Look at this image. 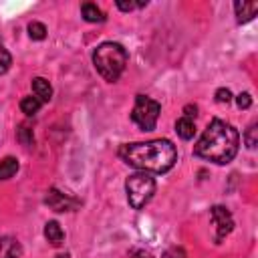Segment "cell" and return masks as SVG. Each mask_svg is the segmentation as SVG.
<instances>
[{"mask_svg": "<svg viewBox=\"0 0 258 258\" xmlns=\"http://www.w3.org/2000/svg\"><path fill=\"white\" fill-rule=\"evenodd\" d=\"M175 133H177L181 139L189 141V139L196 135V123H194V119H189V117L177 119V121H175Z\"/></svg>", "mask_w": 258, "mask_h": 258, "instance_id": "cell-12", "label": "cell"}, {"mask_svg": "<svg viewBox=\"0 0 258 258\" xmlns=\"http://www.w3.org/2000/svg\"><path fill=\"white\" fill-rule=\"evenodd\" d=\"M131 258H153L149 252H145V250H133L131 252Z\"/></svg>", "mask_w": 258, "mask_h": 258, "instance_id": "cell-24", "label": "cell"}, {"mask_svg": "<svg viewBox=\"0 0 258 258\" xmlns=\"http://www.w3.org/2000/svg\"><path fill=\"white\" fill-rule=\"evenodd\" d=\"M125 191H127V202L133 210H141L149 204V200L155 194V179L143 171V173H133L125 179Z\"/></svg>", "mask_w": 258, "mask_h": 258, "instance_id": "cell-4", "label": "cell"}, {"mask_svg": "<svg viewBox=\"0 0 258 258\" xmlns=\"http://www.w3.org/2000/svg\"><path fill=\"white\" fill-rule=\"evenodd\" d=\"M44 238H46L52 246H60V244H62V240H64V232H62L60 224H58V222H54V220L46 222V224H44Z\"/></svg>", "mask_w": 258, "mask_h": 258, "instance_id": "cell-11", "label": "cell"}, {"mask_svg": "<svg viewBox=\"0 0 258 258\" xmlns=\"http://www.w3.org/2000/svg\"><path fill=\"white\" fill-rule=\"evenodd\" d=\"M230 99H232L230 89H218L216 91V101L218 103H230Z\"/></svg>", "mask_w": 258, "mask_h": 258, "instance_id": "cell-23", "label": "cell"}, {"mask_svg": "<svg viewBox=\"0 0 258 258\" xmlns=\"http://www.w3.org/2000/svg\"><path fill=\"white\" fill-rule=\"evenodd\" d=\"M234 12H236V20L242 24V22H248L256 16L258 12V2H234Z\"/></svg>", "mask_w": 258, "mask_h": 258, "instance_id": "cell-9", "label": "cell"}, {"mask_svg": "<svg viewBox=\"0 0 258 258\" xmlns=\"http://www.w3.org/2000/svg\"><path fill=\"white\" fill-rule=\"evenodd\" d=\"M22 246L12 236H0V258H20Z\"/></svg>", "mask_w": 258, "mask_h": 258, "instance_id": "cell-8", "label": "cell"}, {"mask_svg": "<svg viewBox=\"0 0 258 258\" xmlns=\"http://www.w3.org/2000/svg\"><path fill=\"white\" fill-rule=\"evenodd\" d=\"M81 14H83V18L87 22H103L105 20L101 8L97 4H93V2H83L81 4Z\"/></svg>", "mask_w": 258, "mask_h": 258, "instance_id": "cell-13", "label": "cell"}, {"mask_svg": "<svg viewBox=\"0 0 258 258\" xmlns=\"http://www.w3.org/2000/svg\"><path fill=\"white\" fill-rule=\"evenodd\" d=\"M161 258H187V254H185V250L181 246H171V248H167L163 252Z\"/></svg>", "mask_w": 258, "mask_h": 258, "instance_id": "cell-21", "label": "cell"}, {"mask_svg": "<svg viewBox=\"0 0 258 258\" xmlns=\"http://www.w3.org/2000/svg\"><path fill=\"white\" fill-rule=\"evenodd\" d=\"M159 113H161V105L157 101H153L145 95L135 97V107L131 111V119L141 131H153L157 125Z\"/></svg>", "mask_w": 258, "mask_h": 258, "instance_id": "cell-5", "label": "cell"}, {"mask_svg": "<svg viewBox=\"0 0 258 258\" xmlns=\"http://www.w3.org/2000/svg\"><path fill=\"white\" fill-rule=\"evenodd\" d=\"M129 60V54L125 50L123 44L119 42H101L95 50H93V64L97 69V73L107 81V83H115L121 73L125 71V64Z\"/></svg>", "mask_w": 258, "mask_h": 258, "instance_id": "cell-3", "label": "cell"}, {"mask_svg": "<svg viewBox=\"0 0 258 258\" xmlns=\"http://www.w3.org/2000/svg\"><path fill=\"white\" fill-rule=\"evenodd\" d=\"M40 107H42V101H40V99H36V97H32V95H28V97H22V99H20V111H22L24 115H28V117L36 115Z\"/></svg>", "mask_w": 258, "mask_h": 258, "instance_id": "cell-14", "label": "cell"}, {"mask_svg": "<svg viewBox=\"0 0 258 258\" xmlns=\"http://www.w3.org/2000/svg\"><path fill=\"white\" fill-rule=\"evenodd\" d=\"M196 111H198V107H196V105H194V107H191V105H187V107L183 109V113H185L183 117H189V119H191V115L196 117Z\"/></svg>", "mask_w": 258, "mask_h": 258, "instance_id": "cell-25", "label": "cell"}, {"mask_svg": "<svg viewBox=\"0 0 258 258\" xmlns=\"http://www.w3.org/2000/svg\"><path fill=\"white\" fill-rule=\"evenodd\" d=\"M212 220L216 224V242L226 238L234 230V218L224 206H214L212 208Z\"/></svg>", "mask_w": 258, "mask_h": 258, "instance_id": "cell-6", "label": "cell"}, {"mask_svg": "<svg viewBox=\"0 0 258 258\" xmlns=\"http://www.w3.org/2000/svg\"><path fill=\"white\" fill-rule=\"evenodd\" d=\"M16 139H18V143L20 145H24V147H30L32 143H34V133H32V129L28 127V125H20L18 129H16Z\"/></svg>", "mask_w": 258, "mask_h": 258, "instance_id": "cell-16", "label": "cell"}, {"mask_svg": "<svg viewBox=\"0 0 258 258\" xmlns=\"http://www.w3.org/2000/svg\"><path fill=\"white\" fill-rule=\"evenodd\" d=\"M18 171V159L16 157H4L0 161V179H10Z\"/></svg>", "mask_w": 258, "mask_h": 258, "instance_id": "cell-15", "label": "cell"}, {"mask_svg": "<svg viewBox=\"0 0 258 258\" xmlns=\"http://www.w3.org/2000/svg\"><path fill=\"white\" fill-rule=\"evenodd\" d=\"M240 147V133L222 119H212L194 147V155L224 165L230 163Z\"/></svg>", "mask_w": 258, "mask_h": 258, "instance_id": "cell-2", "label": "cell"}, {"mask_svg": "<svg viewBox=\"0 0 258 258\" xmlns=\"http://www.w3.org/2000/svg\"><path fill=\"white\" fill-rule=\"evenodd\" d=\"M258 125L256 123H252L248 129H246V133L242 135V139H244V143H246V147L248 149H254L256 147V143H258V139H256V133H258V129H256Z\"/></svg>", "mask_w": 258, "mask_h": 258, "instance_id": "cell-18", "label": "cell"}, {"mask_svg": "<svg viewBox=\"0 0 258 258\" xmlns=\"http://www.w3.org/2000/svg\"><path fill=\"white\" fill-rule=\"evenodd\" d=\"M44 204H46L50 210H54V212H71V210H75V208L79 206V202H77L75 198H71L69 194L58 191L56 187L48 189V194H46V198H44Z\"/></svg>", "mask_w": 258, "mask_h": 258, "instance_id": "cell-7", "label": "cell"}, {"mask_svg": "<svg viewBox=\"0 0 258 258\" xmlns=\"http://www.w3.org/2000/svg\"><path fill=\"white\" fill-rule=\"evenodd\" d=\"M28 36H30L32 40H44V38H46V26H44L42 22L32 20V22L28 24Z\"/></svg>", "mask_w": 258, "mask_h": 258, "instance_id": "cell-17", "label": "cell"}, {"mask_svg": "<svg viewBox=\"0 0 258 258\" xmlns=\"http://www.w3.org/2000/svg\"><path fill=\"white\" fill-rule=\"evenodd\" d=\"M32 93H34L36 99H40L42 103H46L52 97V87H50V83L46 79L36 77V79H32Z\"/></svg>", "mask_w": 258, "mask_h": 258, "instance_id": "cell-10", "label": "cell"}, {"mask_svg": "<svg viewBox=\"0 0 258 258\" xmlns=\"http://www.w3.org/2000/svg\"><path fill=\"white\" fill-rule=\"evenodd\" d=\"M119 157L131 167H137L149 173H165L175 165L177 149L169 139H153V141L121 145Z\"/></svg>", "mask_w": 258, "mask_h": 258, "instance_id": "cell-1", "label": "cell"}, {"mask_svg": "<svg viewBox=\"0 0 258 258\" xmlns=\"http://www.w3.org/2000/svg\"><path fill=\"white\" fill-rule=\"evenodd\" d=\"M236 105H238L240 109H248V107L252 105V97H250V93H240V95L236 97Z\"/></svg>", "mask_w": 258, "mask_h": 258, "instance_id": "cell-22", "label": "cell"}, {"mask_svg": "<svg viewBox=\"0 0 258 258\" xmlns=\"http://www.w3.org/2000/svg\"><path fill=\"white\" fill-rule=\"evenodd\" d=\"M143 6H147V0H129V2H125V0H117V8L119 10H123V12H129V10H135V8H143Z\"/></svg>", "mask_w": 258, "mask_h": 258, "instance_id": "cell-19", "label": "cell"}, {"mask_svg": "<svg viewBox=\"0 0 258 258\" xmlns=\"http://www.w3.org/2000/svg\"><path fill=\"white\" fill-rule=\"evenodd\" d=\"M10 64H12V56H10V52L0 44V75H4V73L10 69Z\"/></svg>", "mask_w": 258, "mask_h": 258, "instance_id": "cell-20", "label": "cell"}]
</instances>
